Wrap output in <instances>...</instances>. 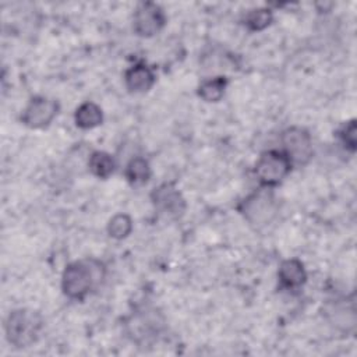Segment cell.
<instances>
[{
  "instance_id": "7c38bea8",
  "label": "cell",
  "mask_w": 357,
  "mask_h": 357,
  "mask_svg": "<svg viewBox=\"0 0 357 357\" xmlns=\"http://www.w3.org/2000/svg\"><path fill=\"white\" fill-rule=\"evenodd\" d=\"M123 82L130 93L141 95L149 92L153 88L156 82V74L151 66L144 61H138L124 71Z\"/></svg>"
},
{
  "instance_id": "ba28073f",
  "label": "cell",
  "mask_w": 357,
  "mask_h": 357,
  "mask_svg": "<svg viewBox=\"0 0 357 357\" xmlns=\"http://www.w3.org/2000/svg\"><path fill=\"white\" fill-rule=\"evenodd\" d=\"M149 198L155 212L167 220H180L187 211V199L172 181L156 185Z\"/></svg>"
},
{
  "instance_id": "30bf717a",
  "label": "cell",
  "mask_w": 357,
  "mask_h": 357,
  "mask_svg": "<svg viewBox=\"0 0 357 357\" xmlns=\"http://www.w3.org/2000/svg\"><path fill=\"white\" fill-rule=\"evenodd\" d=\"M167 24L165 10L153 1H141L132 13V31L139 38H153Z\"/></svg>"
},
{
  "instance_id": "6da1fadb",
  "label": "cell",
  "mask_w": 357,
  "mask_h": 357,
  "mask_svg": "<svg viewBox=\"0 0 357 357\" xmlns=\"http://www.w3.org/2000/svg\"><path fill=\"white\" fill-rule=\"evenodd\" d=\"M107 275L103 261L86 257L67 264L61 272L60 287L63 294L73 301H84L98 290Z\"/></svg>"
},
{
  "instance_id": "e0dca14e",
  "label": "cell",
  "mask_w": 357,
  "mask_h": 357,
  "mask_svg": "<svg viewBox=\"0 0 357 357\" xmlns=\"http://www.w3.org/2000/svg\"><path fill=\"white\" fill-rule=\"evenodd\" d=\"M273 22V10L269 7H257L245 11L241 18L243 26L248 32H262Z\"/></svg>"
},
{
  "instance_id": "5bb4252c",
  "label": "cell",
  "mask_w": 357,
  "mask_h": 357,
  "mask_svg": "<svg viewBox=\"0 0 357 357\" xmlns=\"http://www.w3.org/2000/svg\"><path fill=\"white\" fill-rule=\"evenodd\" d=\"M229 85V78L226 75H213L205 78L197 86V95L201 100L206 103H218L226 93Z\"/></svg>"
},
{
  "instance_id": "4fadbf2b",
  "label": "cell",
  "mask_w": 357,
  "mask_h": 357,
  "mask_svg": "<svg viewBox=\"0 0 357 357\" xmlns=\"http://www.w3.org/2000/svg\"><path fill=\"white\" fill-rule=\"evenodd\" d=\"M103 120L105 116L102 107L92 100L82 102L79 106H77L74 112V123L75 127L79 130H93L102 126Z\"/></svg>"
},
{
  "instance_id": "8992f818",
  "label": "cell",
  "mask_w": 357,
  "mask_h": 357,
  "mask_svg": "<svg viewBox=\"0 0 357 357\" xmlns=\"http://www.w3.org/2000/svg\"><path fill=\"white\" fill-rule=\"evenodd\" d=\"M324 321L332 328V331L351 336L357 328V310L353 296H337L328 298L321 308Z\"/></svg>"
},
{
  "instance_id": "d6986e66",
  "label": "cell",
  "mask_w": 357,
  "mask_h": 357,
  "mask_svg": "<svg viewBox=\"0 0 357 357\" xmlns=\"http://www.w3.org/2000/svg\"><path fill=\"white\" fill-rule=\"evenodd\" d=\"M335 137L344 152L354 155L356 149H357V121H356V119L353 117L347 121H343L335 131Z\"/></svg>"
},
{
  "instance_id": "277c9868",
  "label": "cell",
  "mask_w": 357,
  "mask_h": 357,
  "mask_svg": "<svg viewBox=\"0 0 357 357\" xmlns=\"http://www.w3.org/2000/svg\"><path fill=\"white\" fill-rule=\"evenodd\" d=\"M166 329V319L155 307H137L124 321V331L132 343L151 344Z\"/></svg>"
},
{
  "instance_id": "ac0fdd59",
  "label": "cell",
  "mask_w": 357,
  "mask_h": 357,
  "mask_svg": "<svg viewBox=\"0 0 357 357\" xmlns=\"http://www.w3.org/2000/svg\"><path fill=\"white\" fill-rule=\"evenodd\" d=\"M132 229H134L132 218L124 212H119L113 215L106 225L107 236L117 241L127 238L131 234Z\"/></svg>"
},
{
  "instance_id": "52a82bcc",
  "label": "cell",
  "mask_w": 357,
  "mask_h": 357,
  "mask_svg": "<svg viewBox=\"0 0 357 357\" xmlns=\"http://www.w3.org/2000/svg\"><path fill=\"white\" fill-rule=\"evenodd\" d=\"M282 151L290 159L293 167H304L314 158V142L310 131L300 126H290L280 134Z\"/></svg>"
},
{
  "instance_id": "7a4b0ae2",
  "label": "cell",
  "mask_w": 357,
  "mask_h": 357,
  "mask_svg": "<svg viewBox=\"0 0 357 357\" xmlns=\"http://www.w3.org/2000/svg\"><path fill=\"white\" fill-rule=\"evenodd\" d=\"M236 209L251 229L259 231L278 218L279 199L272 188L258 187L238 201Z\"/></svg>"
},
{
  "instance_id": "5b68a950",
  "label": "cell",
  "mask_w": 357,
  "mask_h": 357,
  "mask_svg": "<svg viewBox=\"0 0 357 357\" xmlns=\"http://www.w3.org/2000/svg\"><path fill=\"white\" fill-rule=\"evenodd\" d=\"M293 170V165L282 149H266L259 153L254 165L258 187L276 188Z\"/></svg>"
},
{
  "instance_id": "3957f363",
  "label": "cell",
  "mask_w": 357,
  "mask_h": 357,
  "mask_svg": "<svg viewBox=\"0 0 357 357\" xmlns=\"http://www.w3.org/2000/svg\"><path fill=\"white\" fill-rule=\"evenodd\" d=\"M43 329L40 312L29 308H14L4 319V335L15 349H26L38 342Z\"/></svg>"
},
{
  "instance_id": "9a60e30c",
  "label": "cell",
  "mask_w": 357,
  "mask_h": 357,
  "mask_svg": "<svg viewBox=\"0 0 357 357\" xmlns=\"http://www.w3.org/2000/svg\"><path fill=\"white\" fill-rule=\"evenodd\" d=\"M86 167L93 177L99 180H107L116 170V160L112 153L96 149L89 153Z\"/></svg>"
},
{
  "instance_id": "8fae6325",
  "label": "cell",
  "mask_w": 357,
  "mask_h": 357,
  "mask_svg": "<svg viewBox=\"0 0 357 357\" xmlns=\"http://www.w3.org/2000/svg\"><path fill=\"white\" fill-rule=\"evenodd\" d=\"M278 289L290 294L300 293L307 283L308 273L305 265L298 258H286L278 266Z\"/></svg>"
},
{
  "instance_id": "2e32d148",
  "label": "cell",
  "mask_w": 357,
  "mask_h": 357,
  "mask_svg": "<svg viewBox=\"0 0 357 357\" xmlns=\"http://www.w3.org/2000/svg\"><path fill=\"white\" fill-rule=\"evenodd\" d=\"M124 177L131 185H144L152 177V167L145 156H132L124 166Z\"/></svg>"
},
{
  "instance_id": "9c48e42d",
  "label": "cell",
  "mask_w": 357,
  "mask_h": 357,
  "mask_svg": "<svg viewBox=\"0 0 357 357\" xmlns=\"http://www.w3.org/2000/svg\"><path fill=\"white\" fill-rule=\"evenodd\" d=\"M60 103L54 98L45 95L32 96L21 112L20 121L31 130L47 128L60 113Z\"/></svg>"
}]
</instances>
